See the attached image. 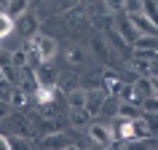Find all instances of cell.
I'll return each mask as SVG.
<instances>
[{"instance_id":"obj_14","label":"cell","mask_w":158,"mask_h":150,"mask_svg":"<svg viewBox=\"0 0 158 150\" xmlns=\"http://www.w3.org/2000/svg\"><path fill=\"white\" fill-rule=\"evenodd\" d=\"M43 145H46V148H70L73 142H70V137H67L64 131H48L43 137Z\"/></svg>"},{"instance_id":"obj_1","label":"cell","mask_w":158,"mask_h":150,"mask_svg":"<svg viewBox=\"0 0 158 150\" xmlns=\"http://www.w3.org/2000/svg\"><path fill=\"white\" fill-rule=\"evenodd\" d=\"M131 56H145V59L158 56V35H139L131 43Z\"/></svg>"},{"instance_id":"obj_5","label":"cell","mask_w":158,"mask_h":150,"mask_svg":"<svg viewBox=\"0 0 158 150\" xmlns=\"http://www.w3.org/2000/svg\"><path fill=\"white\" fill-rule=\"evenodd\" d=\"M107 99V91H99V89H91V91H86V105L83 110L89 115H99L102 113V105Z\"/></svg>"},{"instance_id":"obj_17","label":"cell","mask_w":158,"mask_h":150,"mask_svg":"<svg viewBox=\"0 0 158 150\" xmlns=\"http://www.w3.org/2000/svg\"><path fill=\"white\" fill-rule=\"evenodd\" d=\"M118 97H121V102H137V105L142 102V97H139V91L134 89V83H121Z\"/></svg>"},{"instance_id":"obj_11","label":"cell","mask_w":158,"mask_h":150,"mask_svg":"<svg viewBox=\"0 0 158 150\" xmlns=\"http://www.w3.org/2000/svg\"><path fill=\"white\" fill-rule=\"evenodd\" d=\"M129 19H131V24L137 27V32H139V35H158V27L153 24L145 14H131Z\"/></svg>"},{"instance_id":"obj_31","label":"cell","mask_w":158,"mask_h":150,"mask_svg":"<svg viewBox=\"0 0 158 150\" xmlns=\"http://www.w3.org/2000/svg\"><path fill=\"white\" fill-rule=\"evenodd\" d=\"M8 148H11L8 137H6V134H0V150H8Z\"/></svg>"},{"instance_id":"obj_32","label":"cell","mask_w":158,"mask_h":150,"mask_svg":"<svg viewBox=\"0 0 158 150\" xmlns=\"http://www.w3.org/2000/svg\"><path fill=\"white\" fill-rule=\"evenodd\" d=\"M6 81H8V78H6V67L0 65V83H6Z\"/></svg>"},{"instance_id":"obj_28","label":"cell","mask_w":158,"mask_h":150,"mask_svg":"<svg viewBox=\"0 0 158 150\" xmlns=\"http://www.w3.org/2000/svg\"><path fill=\"white\" fill-rule=\"evenodd\" d=\"M24 102H27V94H24V91H19V89H16V91H14V97H11V105H16V107H22Z\"/></svg>"},{"instance_id":"obj_23","label":"cell","mask_w":158,"mask_h":150,"mask_svg":"<svg viewBox=\"0 0 158 150\" xmlns=\"http://www.w3.org/2000/svg\"><path fill=\"white\" fill-rule=\"evenodd\" d=\"M11 32H14V19H11L6 11H0V40L8 38Z\"/></svg>"},{"instance_id":"obj_15","label":"cell","mask_w":158,"mask_h":150,"mask_svg":"<svg viewBox=\"0 0 158 150\" xmlns=\"http://www.w3.org/2000/svg\"><path fill=\"white\" fill-rule=\"evenodd\" d=\"M134 121V137L137 140H145V137H153V126H150V121L145 118V113L137 118H131Z\"/></svg>"},{"instance_id":"obj_29","label":"cell","mask_w":158,"mask_h":150,"mask_svg":"<svg viewBox=\"0 0 158 150\" xmlns=\"http://www.w3.org/2000/svg\"><path fill=\"white\" fill-rule=\"evenodd\" d=\"M150 94L158 97V75H150Z\"/></svg>"},{"instance_id":"obj_13","label":"cell","mask_w":158,"mask_h":150,"mask_svg":"<svg viewBox=\"0 0 158 150\" xmlns=\"http://www.w3.org/2000/svg\"><path fill=\"white\" fill-rule=\"evenodd\" d=\"M67 65H75V67L89 65V54H86L83 46H70L67 48Z\"/></svg>"},{"instance_id":"obj_20","label":"cell","mask_w":158,"mask_h":150,"mask_svg":"<svg viewBox=\"0 0 158 150\" xmlns=\"http://www.w3.org/2000/svg\"><path fill=\"white\" fill-rule=\"evenodd\" d=\"M8 65L24 70V67H27V46H22V48H16L14 54H11V56H8Z\"/></svg>"},{"instance_id":"obj_9","label":"cell","mask_w":158,"mask_h":150,"mask_svg":"<svg viewBox=\"0 0 158 150\" xmlns=\"http://www.w3.org/2000/svg\"><path fill=\"white\" fill-rule=\"evenodd\" d=\"M32 73H35V81H38V83H46V86H54V83H56V70H54L48 62H40Z\"/></svg>"},{"instance_id":"obj_27","label":"cell","mask_w":158,"mask_h":150,"mask_svg":"<svg viewBox=\"0 0 158 150\" xmlns=\"http://www.w3.org/2000/svg\"><path fill=\"white\" fill-rule=\"evenodd\" d=\"M105 8L110 14H118V11H123V0H105Z\"/></svg>"},{"instance_id":"obj_18","label":"cell","mask_w":158,"mask_h":150,"mask_svg":"<svg viewBox=\"0 0 158 150\" xmlns=\"http://www.w3.org/2000/svg\"><path fill=\"white\" fill-rule=\"evenodd\" d=\"M145 110H142V105H137V102H121L118 105V115L121 118H137L142 115Z\"/></svg>"},{"instance_id":"obj_8","label":"cell","mask_w":158,"mask_h":150,"mask_svg":"<svg viewBox=\"0 0 158 150\" xmlns=\"http://www.w3.org/2000/svg\"><path fill=\"white\" fill-rule=\"evenodd\" d=\"M107 40H110V46H113V51H115L121 59H131V46L118 35V30H110V35H107Z\"/></svg>"},{"instance_id":"obj_12","label":"cell","mask_w":158,"mask_h":150,"mask_svg":"<svg viewBox=\"0 0 158 150\" xmlns=\"http://www.w3.org/2000/svg\"><path fill=\"white\" fill-rule=\"evenodd\" d=\"M91 54L99 59L102 65H107V62H110V46L105 43L102 35H94V38H91Z\"/></svg>"},{"instance_id":"obj_24","label":"cell","mask_w":158,"mask_h":150,"mask_svg":"<svg viewBox=\"0 0 158 150\" xmlns=\"http://www.w3.org/2000/svg\"><path fill=\"white\" fill-rule=\"evenodd\" d=\"M139 105H142V110H145V115H156V118H158V97L148 94V97H145Z\"/></svg>"},{"instance_id":"obj_26","label":"cell","mask_w":158,"mask_h":150,"mask_svg":"<svg viewBox=\"0 0 158 150\" xmlns=\"http://www.w3.org/2000/svg\"><path fill=\"white\" fill-rule=\"evenodd\" d=\"M123 11L131 16V14H142V0H123Z\"/></svg>"},{"instance_id":"obj_21","label":"cell","mask_w":158,"mask_h":150,"mask_svg":"<svg viewBox=\"0 0 158 150\" xmlns=\"http://www.w3.org/2000/svg\"><path fill=\"white\" fill-rule=\"evenodd\" d=\"M142 14L158 27V0H142Z\"/></svg>"},{"instance_id":"obj_19","label":"cell","mask_w":158,"mask_h":150,"mask_svg":"<svg viewBox=\"0 0 158 150\" xmlns=\"http://www.w3.org/2000/svg\"><path fill=\"white\" fill-rule=\"evenodd\" d=\"M102 81H105V86H102V89H105L107 94H118V89H121V83H123L115 73H105V75H102Z\"/></svg>"},{"instance_id":"obj_16","label":"cell","mask_w":158,"mask_h":150,"mask_svg":"<svg viewBox=\"0 0 158 150\" xmlns=\"http://www.w3.org/2000/svg\"><path fill=\"white\" fill-rule=\"evenodd\" d=\"M24 11H30V0H6V14L11 19H19Z\"/></svg>"},{"instance_id":"obj_3","label":"cell","mask_w":158,"mask_h":150,"mask_svg":"<svg viewBox=\"0 0 158 150\" xmlns=\"http://www.w3.org/2000/svg\"><path fill=\"white\" fill-rule=\"evenodd\" d=\"M14 30H19L24 38H32V35H38V30H40V16L32 14V11H24L19 19H14Z\"/></svg>"},{"instance_id":"obj_4","label":"cell","mask_w":158,"mask_h":150,"mask_svg":"<svg viewBox=\"0 0 158 150\" xmlns=\"http://www.w3.org/2000/svg\"><path fill=\"white\" fill-rule=\"evenodd\" d=\"M89 137H91V142H97V145H102V148H110L113 142H115V134H113V129L105 123H89Z\"/></svg>"},{"instance_id":"obj_10","label":"cell","mask_w":158,"mask_h":150,"mask_svg":"<svg viewBox=\"0 0 158 150\" xmlns=\"http://www.w3.org/2000/svg\"><path fill=\"white\" fill-rule=\"evenodd\" d=\"M89 123H91V115H89L83 107H70V126H73V129L86 131V129H89Z\"/></svg>"},{"instance_id":"obj_7","label":"cell","mask_w":158,"mask_h":150,"mask_svg":"<svg viewBox=\"0 0 158 150\" xmlns=\"http://www.w3.org/2000/svg\"><path fill=\"white\" fill-rule=\"evenodd\" d=\"M113 134H115V140L134 142V140H137V137H134V121H131V118H121V115H118V121H115V129H113Z\"/></svg>"},{"instance_id":"obj_22","label":"cell","mask_w":158,"mask_h":150,"mask_svg":"<svg viewBox=\"0 0 158 150\" xmlns=\"http://www.w3.org/2000/svg\"><path fill=\"white\" fill-rule=\"evenodd\" d=\"M86 105V91L83 89H75L67 94V107H83Z\"/></svg>"},{"instance_id":"obj_30","label":"cell","mask_w":158,"mask_h":150,"mask_svg":"<svg viewBox=\"0 0 158 150\" xmlns=\"http://www.w3.org/2000/svg\"><path fill=\"white\" fill-rule=\"evenodd\" d=\"M8 113H11L8 102H0V121H6V118H8Z\"/></svg>"},{"instance_id":"obj_25","label":"cell","mask_w":158,"mask_h":150,"mask_svg":"<svg viewBox=\"0 0 158 150\" xmlns=\"http://www.w3.org/2000/svg\"><path fill=\"white\" fill-rule=\"evenodd\" d=\"M78 6V0H51V8L59 11V14H64V11H73Z\"/></svg>"},{"instance_id":"obj_2","label":"cell","mask_w":158,"mask_h":150,"mask_svg":"<svg viewBox=\"0 0 158 150\" xmlns=\"http://www.w3.org/2000/svg\"><path fill=\"white\" fill-rule=\"evenodd\" d=\"M35 46V51L40 54L43 62H51V59L59 54V43L56 38H48V35H32V40H30Z\"/></svg>"},{"instance_id":"obj_6","label":"cell","mask_w":158,"mask_h":150,"mask_svg":"<svg viewBox=\"0 0 158 150\" xmlns=\"http://www.w3.org/2000/svg\"><path fill=\"white\" fill-rule=\"evenodd\" d=\"M115 30H118V35H121V38H123L126 43H129V46H131V43L137 40V38H139L137 27H134V24H131V19H129V14H126V16H118Z\"/></svg>"}]
</instances>
